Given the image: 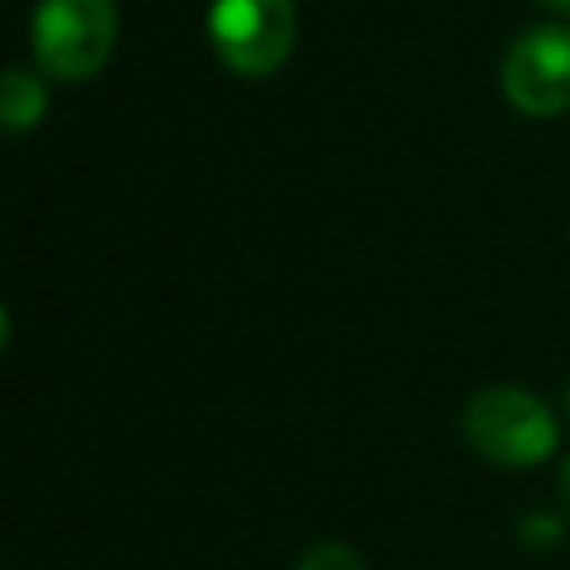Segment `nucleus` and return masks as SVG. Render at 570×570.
Here are the masks:
<instances>
[{
	"mask_svg": "<svg viewBox=\"0 0 570 570\" xmlns=\"http://www.w3.org/2000/svg\"><path fill=\"white\" fill-rule=\"evenodd\" d=\"M463 436L481 459L499 468H539L543 459H552L561 432L539 396L499 383V387H481L463 405Z\"/></svg>",
	"mask_w": 570,
	"mask_h": 570,
	"instance_id": "1",
	"label": "nucleus"
},
{
	"mask_svg": "<svg viewBox=\"0 0 570 570\" xmlns=\"http://www.w3.org/2000/svg\"><path fill=\"white\" fill-rule=\"evenodd\" d=\"M116 45V0H40L31 13V53L53 80H89Z\"/></svg>",
	"mask_w": 570,
	"mask_h": 570,
	"instance_id": "2",
	"label": "nucleus"
},
{
	"mask_svg": "<svg viewBox=\"0 0 570 570\" xmlns=\"http://www.w3.org/2000/svg\"><path fill=\"white\" fill-rule=\"evenodd\" d=\"M294 0H214L209 45L236 76H272L294 49Z\"/></svg>",
	"mask_w": 570,
	"mask_h": 570,
	"instance_id": "3",
	"label": "nucleus"
},
{
	"mask_svg": "<svg viewBox=\"0 0 570 570\" xmlns=\"http://www.w3.org/2000/svg\"><path fill=\"white\" fill-rule=\"evenodd\" d=\"M566 401H570V396H566Z\"/></svg>",
	"mask_w": 570,
	"mask_h": 570,
	"instance_id": "9",
	"label": "nucleus"
},
{
	"mask_svg": "<svg viewBox=\"0 0 570 570\" xmlns=\"http://www.w3.org/2000/svg\"><path fill=\"white\" fill-rule=\"evenodd\" d=\"M557 490H561V503H566V512H570V459L561 463V476H557Z\"/></svg>",
	"mask_w": 570,
	"mask_h": 570,
	"instance_id": "7",
	"label": "nucleus"
},
{
	"mask_svg": "<svg viewBox=\"0 0 570 570\" xmlns=\"http://www.w3.org/2000/svg\"><path fill=\"white\" fill-rule=\"evenodd\" d=\"M503 94L525 116L570 111V22H539L512 40L499 67Z\"/></svg>",
	"mask_w": 570,
	"mask_h": 570,
	"instance_id": "4",
	"label": "nucleus"
},
{
	"mask_svg": "<svg viewBox=\"0 0 570 570\" xmlns=\"http://www.w3.org/2000/svg\"><path fill=\"white\" fill-rule=\"evenodd\" d=\"M0 111H4L9 134L31 129V125L45 116V85H40L31 71L9 67V71H4V89H0Z\"/></svg>",
	"mask_w": 570,
	"mask_h": 570,
	"instance_id": "5",
	"label": "nucleus"
},
{
	"mask_svg": "<svg viewBox=\"0 0 570 570\" xmlns=\"http://www.w3.org/2000/svg\"><path fill=\"white\" fill-rule=\"evenodd\" d=\"M539 4H548V9H557V13H570V0H539Z\"/></svg>",
	"mask_w": 570,
	"mask_h": 570,
	"instance_id": "8",
	"label": "nucleus"
},
{
	"mask_svg": "<svg viewBox=\"0 0 570 570\" xmlns=\"http://www.w3.org/2000/svg\"><path fill=\"white\" fill-rule=\"evenodd\" d=\"M298 570H365V566L347 543H316V548H307Z\"/></svg>",
	"mask_w": 570,
	"mask_h": 570,
	"instance_id": "6",
	"label": "nucleus"
}]
</instances>
